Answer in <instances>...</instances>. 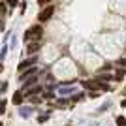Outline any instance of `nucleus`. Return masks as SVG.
I'll return each mask as SVG.
<instances>
[{
    "label": "nucleus",
    "mask_w": 126,
    "mask_h": 126,
    "mask_svg": "<svg viewBox=\"0 0 126 126\" xmlns=\"http://www.w3.org/2000/svg\"><path fill=\"white\" fill-rule=\"evenodd\" d=\"M40 36H42V26L34 25V26H30V28L25 32V42H32V40H36V42H38V38H40Z\"/></svg>",
    "instance_id": "1"
},
{
    "label": "nucleus",
    "mask_w": 126,
    "mask_h": 126,
    "mask_svg": "<svg viewBox=\"0 0 126 126\" xmlns=\"http://www.w3.org/2000/svg\"><path fill=\"white\" fill-rule=\"evenodd\" d=\"M85 89H90V90H96V89H102V90H109V85L102 83L100 79H92V81H85L83 83Z\"/></svg>",
    "instance_id": "2"
},
{
    "label": "nucleus",
    "mask_w": 126,
    "mask_h": 126,
    "mask_svg": "<svg viewBox=\"0 0 126 126\" xmlns=\"http://www.w3.org/2000/svg\"><path fill=\"white\" fill-rule=\"evenodd\" d=\"M53 11H55V8H53V6H47L45 10H42V11H40V15H38V21H40V23L49 21V19L53 17Z\"/></svg>",
    "instance_id": "3"
},
{
    "label": "nucleus",
    "mask_w": 126,
    "mask_h": 126,
    "mask_svg": "<svg viewBox=\"0 0 126 126\" xmlns=\"http://www.w3.org/2000/svg\"><path fill=\"white\" fill-rule=\"evenodd\" d=\"M36 74H38V66H34V68H28V70H25V72H21V79L28 81V79H32Z\"/></svg>",
    "instance_id": "4"
},
{
    "label": "nucleus",
    "mask_w": 126,
    "mask_h": 126,
    "mask_svg": "<svg viewBox=\"0 0 126 126\" xmlns=\"http://www.w3.org/2000/svg\"><path fill=\"white\" fill-rule=\"evenodd\" d=\"M28 66H36V58H34V57L19 64V72H25V70H28Z\"/></svg>",
    "instance_id": "5"
},
{
    "label": "nucleus",
    "mask_w": 126,
    "mask_h": 126,
    "mask_svg": "<svg viewBox=\"0 0 126 126\" xmlns=\"http://www.w3.org/2000/svg\"><path fill=\"white\" fill-rule=\"evenodd\" d=\"M23 100H25V92H23V90H17L15 94H13V104H15V105H21Z\"/></svg>",
    "instance_id": "6"
},
{
    "label": "nucleus",
    "mask_w": 126,
    "mask_h": 126,
    "mask_svg": "<svg viewBox=\"0 0 126 126\" xmlns=\"http://www.w3.org/2000/svg\"><path fill=\"white\" fill-rule=\"evenodd\" d=\"M40 47H42V43H40V42H34V43H30V45H28V49H26V51L30 53V55H36V53L40 51Z\"/></svg>",
    "instance_id": "7"
},
{
    "label": "nucleus",
    "mask_w": 126,
    "mask_h": 126,
    "mask_svg": "<svg viewBox=\"0 0 126 126\" xmlns=\"http://www.w3.org/2000/svg\"><path fill=\"white\" fill-rule=\"evenodd\" d=\"M115 122H117V126H126V117H117L115 119Z\"/></svg>",
    "instance_id": "8"
},
{
    "label": "nucleus",
    "mask_w": 126,
    "mask_h": 126,
    "mask_svg": "<svg viewBox=\"0 0 126 126\" xmlns=\"http://www.w3.org/2000/svg\"><path fill=\"white\" fill-rule=\"evenodd\" d=\"M98 79H104V81H111V79H113V75H111V74H102V72H100V74H98Z\"/></svg>",
    "instance_id": "9"
},
{
    "label": "nucleus",
    "mask_w": 126,
    "mask_h": 126,
    "mask_svg": "<svg viewBox=\"0 0 126 126\" xmlns=\"http://www.w3.org/2000/svg\"><path fill=\"white\" fill-rule=\"evenodd\" d=\"M30 98V102L32 104H40V98H38V94H34V96H28Z\"/></svg>",
    "instance_id": "10"
},
{
    "label": "nucleus",
    "mask_w": 126,
    "mask_h": 126,
    "mask_svg": "<svg viewBox=\"0 0 126 126\" xmlns=\"http://www.w3.org/2000/svg\"><path fill=\"white\" fill-rule=\"evenodd\" d=\"M4 109H6V100H2V102H0V115L4 113Z\"/></svg>",
    "instance_id": "11"
},
{
    "label": "nucleus",
    "mask_w": 126,
    "mask_h": 126,
    "mask_svg": "<svg viewBox=\"0 0 126 126\" xmlns=\"http://www.w3.org/2000/svg\"><path fill=\"white\" fill-rule=\"evenodd\" d=\"M117 64H119V66H124V68H126V58H119V60H117Z\"/></svg>",
    "instance_id": "12"
},
{
    "label": "nucleus",
    "mask_w": 126,
    "mask_h": 126,
    "mask_svg": "<svg viewBox=\"0 0 126 126\" xmlns=\"http://www.w3.org/2000/svg\"><path fill=\"white\" fill-rule=\"evenodd\" d=\"M6 13V4H0V15H4Z\"/></svg>",
    "instance_id": "13"
},
{
    "label": "nucleus",
    "mask_w": 126,
    "mask_h": 126,
    "mask_svg": "<svg viewBox=\"0 0 126 126\" xmlns=\"http://www.w3.org/2000/svg\"><path fill=\"white\" fill-rule=\"evenodd\" d=\"M81 98H85V94H74V100H75V102L81 100Z\"/></svg>",
    "instance_id": "14"
},
{
    "label": "nucleus",
    "mask_w": 126,
    "mask_h": 126,
    "mask_svg": "<svg viewBox=\"0 0 126 126\" xmlns=\"http://www.w3.org/2000/svg\"><path fill=\"white\" fill-rule=\"evenodd\" d=\"M47 2H51V0H38V4H40V6H45Z\"/></svg>",
    "instance_id": "15"
},
{
    "label": "nucleus",
    "mask_w": 126,
    "mask_h": 126,
    "mask_svg": "<svg viewBox=\"0 0 126 126\" xmlns=\"http://www.w3.org/2000/svg\"><path fill=\"white\" fill-rule=\"evenodd\" d=\"M6 89H8V83H2V85H0V92H2V90H6Z\"/></svg>",
    "instance_id": "16"
},
{
    "label": "nucleus",
    "mask_w": 126,
    "mask_h": 126,
    "mask_svg": "<svg viewBox=\"0 0 126 126\" xmlns=\"http://www.w3.org/2000/svg\"><path fill=\"white\" fill-rule=\"evenodd\" d=\"M8 4H10V6H15V4H17V0H8Z\"/></svg>",
    "instance_id": "17"
},
{
    "label": "nucleus",
    "mask_w": 126,
    "mask_h": 126,
    "mask_svg": "<svg viewBox=\"0 0 126 126\" xmlns=\"http://www.w3.org/2000/svg\"><path fill=\"white\" fill-rule=\"evenodd\" d=\"M122 107H126V100H124V102H122Z\"/></svg>",
    "instance_id": "18"
},
{
    "label": "nucleus",
    "mask_w": 126,
    "mask_h": 126,
    "mask_svg": "<svg viewBox=\"0 0 126 126\" xmlns=\"http://www.w3.org/2000/svg\"><path fill=\"white\" fill-rule=\"evenodd\" d=\"M0 126H2V122H0Z\"/></svg>",
    "instance_id": "19"
}]
</instances>
